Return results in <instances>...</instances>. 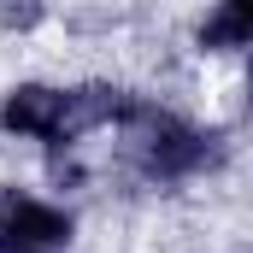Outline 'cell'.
Segmentation results:
<instances>
[{
    "mask_svg": "<svg viewBox=\"0 0 253 253\" xmlns=\"http://www.w3.org/2000/svg\"><path fill=\"white\" fill-rule=\"evenodd\" d=\"M71 242V218L36 194L0 189V253H53Z\"/></svg>",
    "mask_w": 253,
    "mask_h": 253,
    "instance_id": "cell-1",
    "label": "cell"
},
{
    "mask_svg": "<svg viewBox=\"0 0 253 253\" xmlns=\"http://www.w3.org/2000/svg\"><path fill=\"white\" fill-rule=\"evenodd\" d=\"M0 124L12 135H30V141H65V94L42 88V83H24V88L6 94Z\"/></svg>",
    "mask_w": 253,
    "mask_h": 253,
    "instance_id": "cell-2",
    "label": "cell"
},
{
    "mask_svg": "<svg viewBox=\"0 0 253 253\" xmlns=\"http://www.w3.org/2000/svg\"><path fill=\"white\" fill-rule=\"evenodd\" d=\"M248 30H253L248 0H224V6L200 24V47H248Z\"/></svg>",
    "mask_w": 253,
    "mask_h": 253,
    "instance_id": "cell-3",
    "label": "cell"
},
{
    "mask_svg": "<svg viewBox=\"0 0 253 253\" xmlns=\"http://www.w3.org/2000/svg\"><path fill=\"white\" fill-rule=\"evenodd\" d=\"M0 24H6V30H30V24H42V0H0Z\"/></svg>",
    "mask_w": 253,
    "mask_h": 253,
    "instance_id": "cell-4",
    "label": "cell"
}]
</instances>
